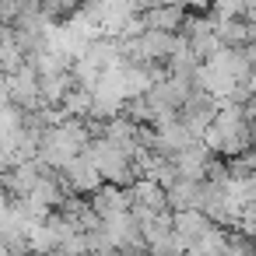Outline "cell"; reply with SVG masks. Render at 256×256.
<instances>
[{"mask_svg":"<svg viewBox=\"0 0 256 256\" xmlns=\"http://www.w3.org/2000/svg\"><path fill=\"white\" fill-rule=\"evenodd\" d=\"M200 140H204L218 158H235V154H242L246 148H252L246 106H242V102H221V109L214 112V120H210V126L204 130Z\"/></svg>","mask_w":256,"mask_h":256,"instance_id":"obj_1","label":"cell"},{"mask_svg":"<svg viewBox=\"0 0 256 256\" xmlns=\"http://www.w3.org/2000/svg\"><path fill=\"white\" fill-rule=\"evenodd\" d=\"M8 92H11V102L22 106L25 112H36V109L46 106V98H42V81H39V70H36L32 64H25L18 74L8 78Z\"/></svg>","mask_w":256,"mask_h":256,"instance_id":"obj_2","label":"cell"},{"mask_svg":"<svg viewBox=\"0 0 256 256\" xmlns=\"http://www.w3.org/2000/svg\"><path fill=\"white\" fill-rule=\"evenodd\" d=\"M64 172V179H67V186H70V193L74 196H92L95 190H102L106 186V179H102V172L92 165V158L88 154H78L67 168H60Z\"/></svg>","mask_w":256,"mask_h":256,"instance_id":"obj_3","label":"cell"},{"mask_svg":"<svg viewBox=\"0 0 256 256\" xmlns=\"http://www.w3.org/2000/svg\"><path fill=\"white\" fill-rule=\"evenodd\" d=\"M172 228H176V235H179V242L190 249L193 242H200L210 228H214V221L204 214V210H196V207H186V210H172Z\"/></svg>","mask_w":256,"mask_h":256,"instance_id":"obj_4","label":"cell"},{"mask_svg":"<svg viewBox=\"0 0 256 256\" xmlns=\"http://www.w3.org/2000/svg\"><path fill=\"white\" fill-rule=\"evenodd\" d=\"M88 204H92V210H95L102 221L112 218V214H123V210H130V186L106 182L102 190H95V193L88 196Z\"/></svg>","mask_w":256,"mask_h":256,"instance_id":"obj_5","label":"cell"},{"mask_svg":"<svg viewBox=\"0 0 256 256\" xmlns=\"http://www.w3.org/2000/svg\"><path fill=\"white\" fill-rule=\"evenodd\" d=\"M186 18H190V11H186L182 4H162V8L144 11V25H148V28H158V32H176V36L182 32Z\"/></svg>","mask_w":256,"mask_h":256,"instance_id":"obj_6","label":"cell"},{"mask_svg":"<svg viewBox=\"0 0 256 256\" xmlns=\"http://www.w3.org/2000/svg\"><path fill=\"white\" fill-rule=\"evenodd\" d=\"M256 36V25L249 18H221L218 22V39L224 50H246Z\"/></svg>","mask_w":256,"mask_h":256,"instance_id":"obj_7","label":"cell"},{"mask_svg":"<svg viewBox=\"0 0 256 256\" xmlns=\"http://www.w3.org/2000/svg\"><path fill=\"white\" fill-rule=\"evenodd\" d=\"M200 186H204V182H196V179H176V182L165 190V196H168V207H172V210L196 207V200H200Z\"/></svg>","mask_w":256,"mask_h":256,"instance_id":"obj_8","label":"cell"},{"mask_svg":"<svg viewBox=\"0 0 256 256\" xmlns=\"http://www.w3.org/2000/svg\"><path fill=\"white\" fill-rule=\"evenodd\" d=\"M210 11L218 18H249L256 11V0H210Z\"/></svg>","mask_w":256,"mask_h":256,"instance_id":"obj_9","label":"cell"},{"mask_svg":"<svg viewBox=\"0 0 256 256\" xmlns=\"http://www.w3.org/2000/svg\"><path fill=\"white\" fill-rule=\"evenodd\" d=\"M140 11H151V8H162V4H179V0H137Z\"/></svg>","mask_w":256,"mask_h":256,"instance_id":"obj_10","label":"cell"},{"mask_svg":"<svg viewBox=\"0 0 256 256\" xmlns=\"http://www.w3.org/2000/svg\"><path fill=\"white\" fill-rule=\"evenodd\" d=\"M249 182H252V193H256V172H252V176H249Z\"/></svg>","mask_w":256,"mask_h":256,"instance_id":"obj_11","label":"cell"}]
</instances>
